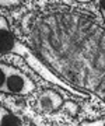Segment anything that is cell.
I'll use <instances>...</instances> for the list:
<instances>
[{"label": "cell", "instance_id": "6", "mask_svg": "<svg viewBox=\"0 0 105 126\" xmlns=\"http://www.w3.org/2000/svg\"><path fill=\"white\" fill-rule=\"evenodd\" d=\"M78 126H105V116L94 119V121H83L78 123Z\"/></svg>", "mask_w": 105, "mask_h": 126}, {"label": "cell", "instance_id": "8", "mask_svg": "<svg viewBox=\"0 0 105 126\" xmlns=\"http://www.w3.org/2000/svg\"><path fill=\"white\" fill-rule=\"evenodd\" d=\"M74 1H78V3H90L92 0H74Z\"/></svg>", "mask_w": 105, "mask_h": 126}, {"label": "cell", "instance_id": "1", "mask_svg": "<svg viewBox=\"0 0 105 126\" xmlns=\"http://www.w3.org/2000/svg\"><path fill=\"white\" fill-rule=\"evenodd\" d=\"M35 88V83L23 70L0 62V93L24 97L34 93Z\"/></svg>", "mask_w": 105, "mask_h": 126}, {"label": "cell", "instance_id": "2", "mask_svg": "<svg viewBox=\"0 0 105 126\" xmlns=\"http://www.w3.org/2000/svg\"><path fill=\"white\" fill-rule=\"evenodd\" d=\"M32 50L24 45L23 42H20L14 34L10 30V25L1 14H0V55L1 53H15L21 56L25 60L28 55Z\"/></svg>", "mask_w": 105, "mask_h": 126}, {"label": "cell", "instance_id": "4", "mask_svg": "<svg viewBox=\"0 0 105 126\" xmlns=\"http://www.w3.org/2000/svg\"><path fill=\"white\" fill-rule=\"evenodd\" d=\"M0 126H21V122L9 109L0 105Z\"/></svg>", "mask_w": 105, "mask_h": 126}, {"label": "cell", "instance_id": "5", "mask_svg": "<svg viewBox=\"0 0 105 126\" xmlns=\"http://www.w3.org/2000/svg\"><path fill=\"white\" fill-rule=\"evenodd\" d=\"M25 0H0V7L3 9H15L21 6Z\"/></svg>", "mask_w": 105, "mask_h": 126}, {"label": "cell", "instance_id": "7", "mask_svg": "<svg viewBox=\"0 0 105 126\" xmlns=\"http://www.w3.org/2000/svg\"><path fill=\"white\" fill-rule=\"evenodd\" d=\"M100 10H101V14H102V18L105 21V0H100Z\"/></svg>", "mask_w": 105, "mask_h": 126}, {"label": "cell", "instance_id": "3", "mask_svg": "<svg viewBox=\"0 0 105 126\" xmlns=\"http://www.w3.org/2000/svg\"><path fill=\"white\" fill-rule=\"evenodd\" d=\"M64 104L63 97L58 93L56 90H50V88H46V90H42L37 97V101H35V105H37V109L39 112L44 113H50L55 112Z\"/></svg>", "mask_w": 105, "mask_h": 126}]
</instances>
